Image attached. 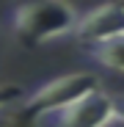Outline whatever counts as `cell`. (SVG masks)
<instances>
[{
  "instance_id": "obj_5",
  "label": "cell",
  "mask_w": 124,
  "mask_h": 127,
  "mask_svg": "<svg viewBox=\"0 0 124 127\" xmlns=\"http://www.w3.org/2000/svg\"><path fill=\"white\" fill-rule=\"evenodd\" d=\"M88 55L97 64H102L105 69L124 75V39L108 41V44H99V47H88Z\"/></svg>"
},
{
  "instance_id": "obj_7",
  "label": "cell",
  "mask_w": 124,
  "mask_h": 127,
  "mask_svg": "<svg viewBox=\"0 0 124 127\" xmlns=\"http://www.w3.org/2000/svg\"><path fill=\"white\" fill-rule=\"evenodd\" d=\"M116 122L124 124V97H116Z\"/></svg>"
},
{
  "instance_id": "obj_2",
  "label": "cell",
  "mask_w": 124,
  "mask_h": 127,
  "mask_svg": "<svg viewBox=\"0 0 124 127\" xmlns=\"http://www.w3.org/2000/svg\"><path fill=\"white\" fill-rule=\"evenodd\" d=\"M80 22L69 3H28L11 11V33L25 47H39L44 41L74 33Z\"/></svg>"
},
{
  "instance_id": "obj_4",
  "label": "cell",
  "mask_w": 124,
  "mask_h": 127,
  "mask_svg": "<svg viewBox=\"0 0 124 127\" xmlns=\"http://www.w3.org/2000/svg\"><path fill=\"white\" fill-rule=\"evenodd\" d=\"M116 122V97L94 91L69 111L52 116V127H110Z\"/></svg>"
},
{
  "instance_id": "obj_1",
  "label": "cell",
  "mask_w": 124,
  "mask_h": 127,
  "mask_svg": "<svg viewBox=\"0 0 124 127\" xmlns=\"http://www.w3.org/2000/svg\"><path fill=\"white\" fill-rule=\"evenodd\" d=\"M99 91V77L94 72H72L64 77L47 80L44 86H39L33 94L25 97L19 105V122H39V119H52L58 113L69 111L72 105L86 99L88 94Z\"/></svg>"
},
{
  "instance_id": "obj_3",
  "label": "cell",
  "mask_w": 124,
  "mask_h": 127,
  "mask_svg": "<svg viewBox=\"0 0 124 127\" xmlns=\"http://www.w3.org/2000/svg\"><path fill=\"white\" fill-rule=\"evenodd\" d=\"M74 39L86 47H99L108 41L124 39V6H99L80 17Z\"/></svg>"
},
{
  "instance_id": "obj_6",
  "label": "cell",
  "mask_w": 124,
  "mask_h": 127,
  "mask_svg": "<svg viewBox=\"0 0 124 127\" xmlns=\"http://www.w3.org/2000/svg\"><path fill=\"white\" fill-rule=\"evenodd\" d=\"M25 91L14 86V83H0V111H6V108H14V105H22L25 102Z\"/></svg>"
}]
</instances>
